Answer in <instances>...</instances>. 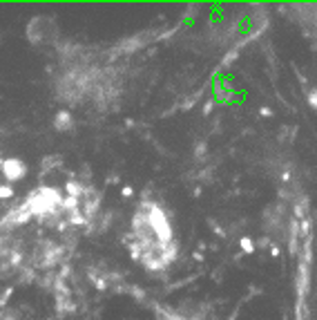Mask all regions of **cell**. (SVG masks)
Segmentation results:
<instances>
[{"instance_id":"7a4b0ae2","label":"cell","mask_w":317,"mask_h":320,"mask_svg":"<svg viewBox=\"0 0 317 320\" xmlns=\"http://www.w3.org/2000/svg\"><path fill=\"white\" fill-rule=\"evenodd\" d=\"M56 34V23H52L50 27H40V23H38V18L36 21H32L30 23V41L32 43H36V45H40V43H47V41H52Z\"/></svg>"},{"instance_id":"277c9868","label":"cell","mask_w":317,"mask_h":320,"mask_svg":"<svg viewBox=\"0 0 317 320\" xmlns=\"http://www.w3.org/2000/svg\"><path fill=\"white\" fill-rule=\"evenodd\" d=\"M308 101H310V106H313V108H317V90L308 97Z\"/></svg>"},{"instance_id":"3957f363","label":"cell","mask_w":317,"mask_h":320,"mask_svg":"<svg viewBox=\"0 0 317 320\" xmlns=\"http://www.w3.org/2000/svg\"><path fill=\"white\" fill-rule=\"evenodd\" d=\"M4 175H7V179H20L25 175V166L16 159H9L4 161Z\"/></svg>"},{"instance_id":"6da1fadb","label":"cell","mask_w":317,"mask_h":320,"mask_svg":"<svg viewBox=\"0 0 317 320\" xmlns=\"http://www.w3.org/2000/svg\"><path fill=\"white\" fill-rule=\"evenodd\" d=\"M128 246L134 260L150 271H161L174 262V231H172V224L166 211L156 202L138 204L132 217Z\"/></svg>"}]
</instances>
